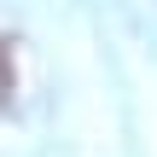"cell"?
<instances>
[{
  "instance_id": "1",
  "label": "cell",
  "mask_w": 157,
  "mask_h": 157,
  "mask_svg": "<svg viewBox=\"0 0 157 157\" xmlns=\"http://www.w3.org/2000/svg\"><path fill=\"white\" fill-rule=\"evenodd\" d=\"M12 87H17V76H12V52H6V41H0V111L12 105Z\"/></svg>"
}]
</instances>
